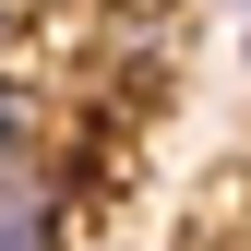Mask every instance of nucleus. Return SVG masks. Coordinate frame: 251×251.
<instances>
[{
	"label": "nucleus",
	"instance_id": "nucleus-1",
	"mask_svg": "<svg viewBox=\"0 0 251 251\" xmlns=\"http://www.w3.org/2000/svg\"><path fill=\"white\" fill-rule=\"evenodd\" d=\"M0 251H72V227H60V192L24 168H0Z\"/></svg>",
	"mask_w": 251,
	"mask_h": 251
},
{
	"label": "nucleus",
	"instance_id": "nucleus-2",
	"mask_svg": "<svg viewBox=\"0 0 251 251\" xmlns=\"http://www.w3.org/2000/svg\"><path fill=\"white\" fill-rule=\"evenodd\" d=\"M24 144H36V96L0 72V168H24Z\"/></svg>",
	"mask_w": 251,
	"mask_h": 251
},
{
	"label": "nucleus",
	"instance_id": "nucleus-3",
	"mask_svg": "<svg viewBox=\"0 0 251 251\" xmlns=\"http://www.w3.org/2000/svg\"><path fill=\"white\" fill-rule=\"evenodd\" d=\"M239 60H251V36H239Z\"/></svg>",
	"mask_w": 251,
	"mask_h": 251
}]
</instances>
